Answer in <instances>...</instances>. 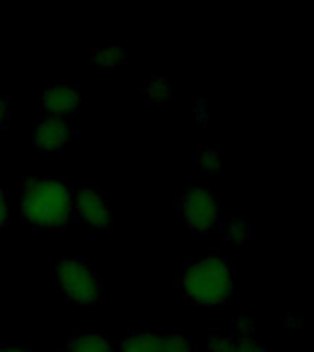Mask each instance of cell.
Masks as SVG:
<instances>
[{
	"label": "cell",
	"instance_id": "cell-12",
	"mask_svg": "<svg viewBox=\"0 0 314 352\" xmlns=\"http://www.w3.org/2000/svg\"><path fill=\"white\" fill-rule=\"evenodd\" d=\"M253 228L244 219H231L226 228V241L233 246H242L252 236Z\"/></svg>",
	"mask_w": 314,
	"mask_h": 352
},
{
	"label": "cell",
	"instance_id": "cell-1",
	"mask_svg": "<svg viewBox=\"0 0 314 352\" xmlns=\"http://www.w3.org/2000/svg\"><path fill=\"white\" fill-rule=\"evenodd\" d=\"M24 222L35 231H63L74 217L72 189L57 176L30 178L21 186Z\"/></svg>",
	"mask_w": 314,
	"mask_h": 352
},
{
	"label": "cell",
	"instance_id": "cell-19",
	"mask_svg": "<svg viewBox=\"0 0 314 352\" xmlns=\"http://www.w3.org/2000/svg\"><path fill=\"white\" fill-rule=\"evenodd\" d=\"M0 352H32L28 349H22V346H0Z\"/></svg>",
	"mask_w": 314,
	"mask_h": 352
},
{
	"label": "cell",
	"instance_id": "cell-5",
	"mask_svg": "<svg viewBox=\"0 0 314 352\" xmlns=\"http://www.w3.org/2000/svg\"><path fill=\"white\" fill-rule=\"evenodd\" d=\"M72 204L77 220L90 230L109 231L114 228V211L99 189H72Z\"/></svg>",
	"mask_w": 314,
	"mask_h": 352
},
{
	"label": "cell",
	"instance_id": "cell-10",
	"mask_svg": "<svg viewBox=\"0 0 314 352\" xmlns=\"http://www.w3.org/2000/svg\"><path fill=\"white\" fill-rule=\"evenodd\" d=\"M90 60L99 68H118L127 63V52L121 46H101L90 50Z\"/></svg>",
	"mask_w": 314,
	"mask_h": 352
},
{
	"label": "cell",
	"instance_id": "cell-11",
	"mask_svg": "<svg viewBox=\"0 0 314 352\" xmlns=\"http://www.w3.org/2000/svg\"><path fill=\"white\" fill-rule=\"evenodd\" d=\"M145 96H147L149 103L151 104L164 107V104L173 103L175 92H173V85H171L165 77H160V79H156L151 87L145 88Z\"/></svg>",
	"mask_w": 314,
	"mask_h": 352
},
{
	"label": "cell",
	"instance_id": "cell-8",
	"mask_svg": "<svg viewBox=\"0 0 314 352\" xmlns=\"http://www.w3.org/2000/svg\"><path fill=\"white\" fill-rule=\"evenodd\" d=\"M61 352H116V343L96 330H77L72 332Z\"/></svg>",
	"mask_w": 314,
	"mask_h": 352
},
{
	"label": "cell",
	"instance_id": "cell-3",
	"mask_svg": "<svg viewBox=\"0 0 314 352\" xmlns=\"http://www.w3.org/2000/svg\"><path fill=\"white\" fill-rule=\"evenodd\" d=\"M57 283L66 299L74 305H94L101 301V277L83 258L59 261Z\"/></svg>",
	"mask_w": 314,
	"mask_h": 352
},
{
	"label": "cell",
	"instance_id": "cell-18",
	"mask_svg": "<svg viewBox=\"0 0 314 352\" xmlns=\"http://www.w3.org/2000/svg\"><path fill=\"white\" fill-rule=\"evenodd\" d=\"M10 118V99L6 94H0V131L4 129Z\"/></svg>",
	"mask_w": 314,
	"mask_h": 352
},
{
	"label": "cell",
	"instance_id": "cell-17",
	"mask_svg": "<svg viewBox=\"0 0 314 352\" xmlns=\"http://www.w3.org/2000/svg\"><path fill=\"white\" fill-rule=\"evenodd\" d=\"M8 228V197L0 186V233Z\"/></svg>",
	"mask_w": 314,
	"mask_h": 352
},
{
	"label": "cell",
	"instance_id": "cell-16",
	"mask_svg": "<svg viewBox=\"0 0 314 352\" xmlns=\"http://www.w3.org/2000/svg\"><path fill=\"white\" fill-rule=\"evenodd\" d=\"M233 329L237 330V334L253 336V321L244 318V316H236L233 318Z\"/></svg>",
	"mask_w": 314,
	"mask_h": 352
},
{
	"label": "cell",
	"instance_id": "cell-2",
	"mask_svg": "<svg viewBox=\"0 0 314 352\" xmlns=\"http://www.w3.org/2000/svg\"><path fill=\"white\" fill-rule=\"evenodd\" d=\"M187 301L200 307H213L230 299L233 292V274L226 258L208 255L187 264L184 274L176 277Z\"/></svg>",
	"mask_w": 314,
	"mask_h": 352
},
{
	"label": "cell",
	"instance_id": "cell-13",
	"mask_svg": "<svg viewBox=\"0 0 314 352\" xmlns=\"http://www.w3.org/2000/svg\"><path fill=\"white\" fill-rule=\"evenodd\" d=\"M198 169L202 170L204 175H217L220 167V156L217 148H202L197 154Z\"/></svg>",
	"mask_w": 314,
	"mask_h": 352
},
{
	"label": "cell",
	"instance_id": "cell-7",
	"mask_svg": "<svg viewBox=\"0 0 314 352\" xmlns=\"http://www.w3.org/2000/svg\"><path fill=\"white\" fill-rule=\"evenodd\" d=\"M41 104H43L46 116L66 120L79 112L83 98L77 87L70 82H59L54 87L44 88V92L41 94Z\"/></svg>",
	"mask_w": 314,
	"mask_h": 352
},
{
	"label": "cell",
	"instance_id": "cell-6",
	"mask_svg": "<svg viewBox=\"0 0 314 352\" xmlns=\"http://www.w3.org/2000/svg\"><path fill=\"white\" fill-rule=\"evenodd\" d=\"M76 140V129L66 120L43 116L33 123L32 145L41 153H59Z\"/></svg>",
	"mask_w": 314,
	"mask_h": 352
},
{
	"label": "cell",
	"instance_id": "cell-9",
	"mask_svg": "<svg viewBox=\"0 0 314 352\" xmlns=\"http://www.w3.org/2000/svg\"><path fill=\"white\" fill-rule=\"evenodd\" d=\"M116 352H164V332L140 329L116 343Z\"/></svg>",
	"mask_w": 314,
	"mask_h": 352
},
{
	"label": "cell",
	"instance_id": "cell-15",
	"mask_svg": "<svg viewBox=\"0 0 314 352\" xmlns=\"http://www.w3.org/2000/svg\"><path fill=\"white\" fill-rule=\"evenodd\" d=\"M231 352H266L261 343L253 336H241L236 334L233 340V351Z\"/></svg>",
	"mask_w": 314,
	"mask_h": 352
},
{
	"label": "cell",
	"instance_id": "cell-4",
	"mask_svg": "<svg viewBox=\"0 0 314 352\" xmlns=\"http://www.w3.org/2000/svg\"><path fill=\"white\" fill-rule=\"evenodd\" d=\"M176 209L187 230L198 235H208L219 230L220 204L213 189L191 187L189 191L176 197Z\"/></svg>",
	"mask_w": 314,
	"mask_h": 352
},
{
	"label": "cell",
	"instance_id": "cell-14",
	"mask_svg": "<svg viewBox=\"0 0 314 352\" xmlns=\"http://www.w3.org/2000/svg\"><path fill=\"white\" fill-rule=\"evenodd\" d=\"M164 352H193L182 332H164Z\"/></svg>",
	"mask_w": 314,
	"mask_h": 352
}]
</instances>
